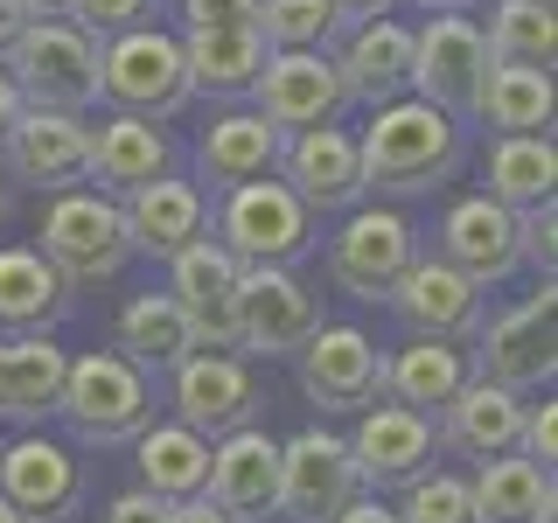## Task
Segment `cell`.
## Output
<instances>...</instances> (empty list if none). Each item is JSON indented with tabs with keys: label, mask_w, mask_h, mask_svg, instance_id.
I'll return each instance as SVG.
<instances>
[{
	"label": "cell",
	"mask_w": 558,
	"mask_h": 523,
	"mask_svg": "<svg viewBox=\"0 0 558 523\" xmlns=\"http://www.w3.org/2000/svg\"><path fill=\"white\" fill-rule=\"evenodd\" d=\"M468 502H475V523H551L558 488L551 467L523 461V453H488L475 461V482H468Z\"/></svg>",
	"instance_id": "obj_28"
},
{
	"label": "cell",
	"mask_w": 558,
	"mask_h": 523,
	"mask_svg": "<svg viewBox=\"0 0 558 523\" xmlns=\"http://www.w3.org/2000/svg\"><path fill=\"white\" fill-rule=\"evenodd\" d=\"M558 293H551V279L531 293L523 307L510 314H496V321H482L475 328V370L482 377H496V384H510V391H551V377H558Z\"/></svg>",
	"instance_id": "obj_7"
},
{
	"label": "cell",
	"mask_w": 558,
	"mask_h": 523,
	"mask_svg": "<svg viewBox=\"0 0 558 523\" xmlns=\"http://www.w3.org/2000/svg\"><path fill=\"white\" fill-rule=\"evenodd\" d=\"M22 105H28V98H22V84H14V77H8V63H0V133L14 126V112H22Z\"/></svg>",
	"instance_id": "obj_49"
},
{
	"label": "cell",
	"mask_w": 558,
	"mask_h": 523,
	"mask_svg": "<svg viewBox=\"0 0 558 523\" xmlns=\"http://www.w3.org/2000/svg\"><path fill=\"white\" fill-rule=\"evenodd\" d=\"M70 314V279L35 244H0V336H49Z\"/></svg>",
	"instance_id": "obj_27"
},
{
	"label": "cell",
	"mask_w": 558,
	"mask_h": 523,
	"mask_svg": "<svg viewBox=\"0 0 558 523\" xmlns=\"http://www.w3.org/2000/svg\"><path fill=\"white\" fill-rule=\"evenodd\" d=\"M551 188H558L551 133H502L496 147H488V188L482 196H496L502 209H531V203H545Z\"/></svg>",
	"instance_id": "obj_35"
},
{
	"label": "cell",
	"mask_w": 558,
	"mask_h": 523,
	"mask_svg": "<svg viewBox=\"0 0 558 523\" xmlns=\"http://www.w3.org/2000/svg\"><path fill=\"white\" fill-rule=\"evenodd\" d=\"M342 92L349 105H391L412 92V28L391 22V14H371V22H349L342 42Z\"/></svg>",
	"instance_id": "obj_24"
},
{
	"label": "cell",
	"mask_w": 558,
	"mask_h": 523,
	"mask_svg": "<svg viewBox=\"0 0 558 523\" xmlns=\"http://www.w3.org/2000/svg\"><path fill=\"white\" fill-rule=\"evenodd\" d=\"M28 8H35V14H63L70 0H28Z\"/></svg>",
	"instance_id": "obj_51"
},
{
	"label": "cell",
	"mask_w": 558,
	"mask_h": 523,
	"mask_svg": "<svg viewBox=\"0 0 558 523\" xmlns=\"http://www.w3.org/2000/svg\"><path fill=\"white\" fill-rule=\"evenodd\" d=\"M28 22H35L28 0H0V57H8V49L22 42V28H28Z\"/></svg>",
	"instance_id": "obj_47"
},
{
	"label": "cell",
	"mask_w": 558,
	"mask_h": 523,
	"mask_svg": "<svg viewBox=\"0 0 558 523\" xmlns=\"http://www.w3.org/2000/svg\"><path fill=\"white\" fill-rule=\"evenodd\" d=\"M322 307L314 293L293 279V266H244L238 279V356H293Z\"/></svg>",
	"instance_id": "obj_16"
},
{
	"label": "cell",
	"mask_w": 558,
	"mask_h": 523,
	"mask_svg": "<svg viewBox=\"0 0 558 523\" xmlns=\"http://www.w3.org/2000/svg\"><path fill=\"white\" fill-rule=\"evenodd\" d=\"M301 356V391L307 405L322 412H363L377 398V370H384V349L349 321H314V336L293 349Z\"/></svg>",
	"instance_id": "obj_17"
},
{
	"label": "cell",
	"mask_w": 558,
	"mask_h": 523,
	"mask_svg": "<svg viewBox=\"0 0 558 523\" xmlns=\"http://www.w3.org/2000/svg\"><path fill=\"white\" fill-rule=\"evenodd\" d=\"M356 461H349V440L328 426H301L287 447H279V482H272V516L287 523H328L356 496Z\"/></svg>",
	"instance_id": "obj_8"
},
{
	"label": "cell",
	"mask_w": 558,
	"mask_h": 523,
	"mask_svg": "<svg viewBox=\"0 0 558 523\" xmlns=\"http://www.w3.org/2000/svg\"><path fill=\"white\" fill-rule=\"evenodd\" d=\"M418 258V231L412 217H398V209H356L349 203V223L336 238H328V279L349 293V301H384L391 293V279L405 272Z\"/></svg>",
	"instance_id": "obj_9"
},
{
	"label": "cell",
	"mask_w": 558,
	"mask_h": 523,
	"mask_svg": "<svg viewBox=\"0 0 558 523\" xmlns=\"http://www.w3.org/2000/svg\"><path fill=\"white\" fill-rule=\"evenodd\" d=\"M133 461H140V488H154L161 502H174V496H196L203 488V475H209V440L196 426H182V418H147V426L133 433Z\"/></svg>",
	"instance_id": "obj_33"
},
{
	"label": "cell",
	"mask_w": 558,
	"mask_h": 523,
	"mask_svg": "<svg viewBox=\"0 0 558 523\" xmlns=\"http://www.w3.org/2000/svg\"><path fill=\"white\" fill-rule=\"evenodd\" d=\"M440 447L468 453V461H488V453H510L517 433H523V391H510V384L468 370V384L447 398L440 412Z\"/></svg>",
	"instance_id": "obj_23"
},
{
	"label": "cell",
	"mask_w": 558,
	"mask_h": 523,
	"mask_svg": "<svg viewBox=\"0 0 558 523\" xmlns=\"http://www.w3.org/2000/svg\"><path fill=\"white\" fill-rule=\"evenodd\" d=\"M279 133L266 112H223L209 119V133L196 139V174L209 188H231V182H258V174L279 168Z\"/></svg>",
	"instance_id": "obj_29"
},
{
	"label": "cell",
	"mask_w": 558,
	"mask_h": 523,
	"mask_svg": "<svg viewBox=\"0 0 558 523\" xmlns=\"http://www.w3.org/2000/svg\"><path fill=\"white\" fill-rule=\"evenodd\" d=\"M168 523H238V516L196 488V496H174V502H168Z\"/></svg>",
	"instance_id": "obj_46"
},
{
	"label": "cell",
	"mask_w": 558,
	"mask_h": 523,
	"mask_svg": "<svg viewBox=\"0 0 558 523\" xmlns=\"http://www.w3.org/2000/svg\"><path fill=\"white\" fill-rule=\"evenodd\" d=\"M112 349H119L126 363H140L147 377H168L174 363L196 349V328H189L182 307H174V293H133V301L119 307Z\"/></svg>",
	"instance_id": "obj_32"
},
{
	"label": "cell",
	"mask_w": 558,
	"mask_h": 523,
	"mask_svg": "<svg viewBox=\"0 0 558 523\" xmlns=\"http://www.w3.org/2000/svg\"><path fill=\"white\" fill-rule=\"evenodd\" d=\"M168 168V139L154 119L140 112H112L105 126H92V161H84V182H98L105 196H126V188L154 182Z\"/></svg>",
	"instance_id": "obj_30"
},
{
	"label": "cell",
	"mask_w": 558,
	"mask_h": 523,
	"mask_svg": "<svg viewBox=\"0 0 558 523\" xmlns=\"http://www.w3.org/2000/svg\"><path fill=\"white\" fill-rule=\"evenodd\" d=\"M168 405H174L182 426H196L203 440H217V433H231L258 412V377L238 349H189L168 370Z\"/></svg>",
	"instance_id": "obj_11"
},
{
	"label": "cell",
	"mask_w": 558,
	"mask_h": 523,
	"mask_svg": "<svg viewBox=\"0 0 558 523\" xmlns=\"http://www.w3.org/2000/svg\"><path fill=\"white\" fill-rule=\"evenodd\" d=\"M517 453H523V461H537V467H551V461H558V405H551V398H545V405H531V398H523Z\"/></svg>",
	"instance_id": "obj_42"
},
{
	"label": "cell",
	"mask_w": 558,
	"mask_h": 523,
	"mask_svg": "<svg viewBox=\"0 0 558 523\" xmlns=\"http://www.w3.org/2000/svg\"><path fill=\"white\" fill-rule=\"evenodd\" d=\"M0 63H8V77L22 84L28 105H63V112L98 105V35H84L70 14H35Z\"/></svg>",
	"instance_id": "obj_6"
},
{
	"label": "cell",
	"mask_w": 558,
	"mask_h": 523,
	"mask_svg": "<svg viewBox=\"0 0 558 523\" xmlns=\"http://www.w3.org/2000/svg\"><path fill=\"white\" fill-rule=\"evenodd\" d=\"M161 412L154 377L126 363L119 349H92V356H70L63 391H57V418L77 433L84 447H126L147 418Z\"/></svg>",
	"instance_id": "obj_2"
},
{
	"label": "cell",
	"mask_w": 558,
	"mask_h": 523,
	"mask_svg": "<svg viewBox=\"0 0 558 523\" xmlns=\"http://www.w3.org/2000/svg\"><path fill=\"white\" fill-rule=\"evenodd\" d=\"M433 252L461 266L475 287H502L517 272V209H502L496 196H461L433 231Z\"/></svg>",
	"instance_id": "obj_21"
},
{
	"label": "cell",
	"mask_w": 558,
	"mask_h": 523,
	"mask_svg": "<svg viewBox=\"0 0 558 523\" xmlns=\"http://www.w3.org/2000/svg\"><path fill=\"white\" fill-rule=\"evenodd\" d=\"M189 28H258V0H182Z\"/></svg>",
	"instance_id": "obj_43"
},
{
	"label": "cell",
	"mask_w": 558,
	"mask_h": 523,
	"mask_svg": "<svg viewBox=\"0 0 558 523\" xmlns=\"http://www.w3.org/2000/svg\"><path fill=\"white\" fill-rule=\"evenodd\" d=\"M63 370H70V356L49 336H8V405H14V426H43V418L57 412Z\"/></svg>",
	"instance_id": "obj_36"
},
{
	"label": "cell",
	"mask_w": 558,
	"mask_h": 523,
	"mask_svg": "<svg viewBox=\"0 0 558 523\" xmlns=\"http://www.w3.org/2000/svg\"><path fill=\"white\" fill-rule=\"evenodd\" d=\"M551 8H558V0H551Z\"/></svg>",
	"instance_id": "obj_54"
},
{
	"label": "cell",
	"mask_w": 558,
	"mask_h": 523,
	"mask_svg": "<svg viewBox=\"0 0 558 523\" xmlns=\"http://www.w3.org/2000/svg\"><path fill=\"white\" fill-rule=\"evenodd\" d=\"M0 161H8V174L28 182V188L84 182V161H92V119L63 112V105H22L14 126L0 133Z\"/></svg>",
	"instance_id": "obj_14"
},
{
	"label": "cell",
	"mask_w": 558,
	"mask_h": 523,
	"mask_svg": "<svg viewBox=\"0 0 558 523\" xmlns=\"http://www.w3.org/2000/svg\"><path fill=\"white\" fill-rule=\"evenodd\" d=\"M35 238H43L35 252H43L70 287H98V279H112L133 258L119 196H105V188H77V182L57 188V203L43 209V231H35Z\"/></svg>",
	"instance_id": "obj_5"
},
{
	"label": "cell",
	"mask_w": 558,
	"mask_h": 523,
	"mask_svg": "<svg viewBox=\"0 0 558 523\" xmlns=\"http://www.w3.org/2000/svg\"><path fill=\"white\" fill-rule=\"evenodd\" d=\"M0 523H28V516H22V510H14V502H8V496H0Z\"/></svg>",
	"instance_id": "obj_52"
},
{
	"label": "cell",
	"mask_w": 558,
	"mask_h": 523,
	"mask_svg": "<svg viewBox=\"0 0 558 523\" xmlns=\"http://www.w3.org/2000/svg\"><path fill=\"white\" fill-rule=\"evenodd\" d=\"M119 217H126L133 252L168 258V252H182L189 238L209 231V196H203L196 182H174V174L161 168L154 182H140V188H126V196H119Z\"/></svg>",
	"instance_id": "obj_25"
},
{
	"label": "cell",
	"mask_w": 558,
	"mask_h": 523,
	"mask_svg": "<svg viewBox=\"0 0 558 523\" xmlns=\"http://www.w3.org/2000/svg\"><path fill=\"white\" fill-rule=\"evenodd\" d=\"M328 8H336V22L349 28V22H371V14H391L398 0H328Z\"/></svg>",
	"instance_id": "obj_48"
},
{
	"label": "cell",
	"mask_w": 558,
	"mask_h": 523,
	"mask_svg": "<svg viewBox=\"0 0 558 523\" xmlns=\"http://www.w3.org/2000/svg\"><path fill=\"white\" fill-rule=\"evenodd\" d=\"M517 266H531L537 279H551V266H558V209H551V196L531 203V209H517Z\"/></svg>",
	"instance_id": "obj_40"
},
{
	"label": "cell",
	"mask_w": 558,
	"mask_h": 523,
	"mask_svg": "<svg viewBox=\"0 0 558 523\" xmlns=\"http://www.w3.org/2000/svg\"><path fill=\"white\" fill-rule=\"evenodd\" d=\"M482 35H488V57H502V63H531V70L558 63V14H551V0H496Z\"/></svg>",
	"instance_id": "obj_37"
},
{
	"label": "cell",
	"mask_w": 558,
	"mask_h": 523,
	"mask_svg": "<svg viewBox=\"0 0 558 523\" xmlns=\"http://www.w3.org/2000/svg\"><path fill=\"white\" fill-rule=\"evenodd\" d=\"M98 98L112 112H140V119H174L189 98V70H182V35L133 22L98 42Z\"/></svg>",
	"instance_id": "obj_4"
},
{
	"label": "cell",
	"mask_w": 558,
	"mask_h": 523,
	"mask_svg": "<svg viewBox=\"0 0 558 523\" xmlns=\"http://www.w3.org/2000/svg\"><path fill=\"white\" fill-rule=\"evenodd\" d=\"M488 70V35L475 14L461 8H433L426 28H412V92L433 98L440 112L468 119V105H475V84Z\"/></svg>",
	"instance_id": "obj_10"
},
{
	"label": "cell",
	"mask_w": 558,
	"mask_h": 523,
	"mask_svg": "<svg viewBox=\"0 0 558 523\" xmlns=\"http://www.w3.org/2000/svg\"><path fill=\"white\" fill-rule=\"evenodd\" d=\"M279 182L301 196L314 217H328V209H349L363 203V161H356V133H342L336 119L328 126H301L279 139Z\"/></svg>",
	"instance_id": "obj_18"
},
{
	"label": "cell",
	"mask_w": 558,
	"mask_h": 523,
	"mask_svg": "<svg viewBox=\"0 0 558 523\" xmlns=\"http://www.w3.org/2000/svg\"><path fill=\"white\" fill-rule=\"evenodd\" d=\"M238 279L244 266L217 238H189L168 252V293L196 328V349H238Z\"/></svg>",
	"instance_id": "obj_15"
},
{
	"label": "cell",
	"mask_w": 558,
	"mask_h": 523,
	"mask_svg": "<svg viewBox=\"0 0 558 523\" xmlns=\"http://www.w3.org/2000/svg\"><path fill=\"white\" fill-rule=\"evenodd\" d=\"M258 35L266 49H328L342 22L328 0H258Z\"/></svg>",
	"instance_id": "obj_38"
},
{
	"label": "cell",
	"mask_w": 558,
	"mask_h": 523,
	"mask_svg": "<svg viewBox=\"0 0 558 523\" xmlns=\"http://www.w3.org/2000/svg\"><path fill=\"white\" fill-rule=\"evenodd\" d=\"M98 523H168V502L154 488H126V496H112L98 510Z\"/></svg>",
	"instance_id": "obj_44"
},
{
	"label": "cell",
	"mask_w": 558,
	"mask_h": 523,
	"mask_svg": "<svg viewBox=\"0 0 558 523\" xmlns=\"http://www.w3.org/2000/svg\"><path fill=\"white\" fill-rule=\"evenodd\" d=\"M272 482H279V440L266 426H231L217 433V447H209V475H203V496L223 502L238 523L252 516H272Z\"/></svg>",
	"instance_id": "obj_22"
},
{
	"label": "cell",
	"mask_w": 558,
	"mask_h": 523,
	"mask_svg": "<svg viewBox=\"0 0 558 523\" xmlns=\"http://www.w3.org/2000/svg\"><path fill=\"white\" fill-rule=\"evenodd\" d=\"M468 370H475V363H468V349L453 342V336H412V342H398L391 356H384L377 391L433 418V412H440L447 398L468 384Z\"/></svg>",
	"instance_id": "obj_26"
},
{
	"label": "cell",
	"mask_w": 558,
	"mask_h": 523,
	"mask_svg": "<svg viewBox=\"0 0 558 523\" xmlns=\"http://www.w3.org/2000/svg\"><path fill=\"white\" fill-rule=\"evenodd\" d=\"M418 8H475V0H418Z\"/></svg>",
	"instance_id": "obj_53"
},
{
	"label": "cell",
	"mask_w": 558,
	"mask_h": 523,
	"mask_svg": "<svg viewBox=\"0 0 558 523\" xmlns=\"http://www.w3.org/2000/svg\"><path fill=\"white\" fill-rule=\"evenodd\" d=\"M8 196H14V174H8V161H0V223H8Z\"/></svg>",
	"instance_id": "obj_50"
},
{
	"label": "cell",
	"mask_w": 558,
	"mask_h": 523,
	"mask_svg": "<svg viewBox=\"0 0 558 523\" xmlns=\"http://www.w3.org/2000/svg\"><path fill=\"white\" fill-rule=\"evenodd\" d=\"M70 22H77L84 35H98V42H105V35H119V28H133V22H147V14H154V0H70Z\"/></svg>",
	"instance_id": "obj_41"
},
{
	"label": "cell",
	"mask_w": 558,
	"mask_h": 523,
	"mask_svg": "<svg viewBox=\"0 0 558 523\" xmlns=\"http://www.w3.org/2000/svg\"><path fill=\"white\" fill-rule=\"evenodd\" d=\"M0 496L28 523H63L84 502V461L49 433H22L0 447Z\"/></svg>",
	"instance_id": "obj_19"
},
{
	"label": "cell",
	"mask_w": 558,
	"mask_h": 523,
	"mask_svg": "<svg viewBox=\"0 0 558 523\" xmlns=\"http://www.w3.org/2000/svg\"><path fill=\"white\" fill-rule=\"evenodd\" d=\"M398 523H475V502H468L461 475H418L405 482V502H398Z\"/></svg>",
	"instance_id": "obj_39"
},
{
	"label": "cell",
	"mask_w": 558,
	"mask_h": 523,
	"mask_svg": "<svg viewBox=\"0 0 558 523\" xmlns=\"http://www.w3.org/2000/svg\"><path fill=\"white\" fill-rule=\"evenodd\" d=\"M384 301H391V314L412 328V336H453V342H468L482 328V287L461 266H447L440 252L412 258V266L391 279Z\"/></svg>",
	"instance_id": "obj_20"
},
{
	"label": "cell",
	"mask_w": 558,
	"mask_h": 523,
	"mask_svg": "<svg viewBox=\"0 0 558 523\" xmlns=\"http://www.w3.org/2000/svg\"><path fill=\"white\" fill-rule=\"evenodd\" d=\"M461 119L440 112L433 98H391V105H371V126L356 139V161H363V188L377 196H426L440 188L453 168H461Z\"/></svg>",
	"instance_id": "obj_1"
},
{
	"label": "cell",
	"mask_w": 558,
	"mask_h": 523,
	"mask_svg": "<svg viewBox=\"0 0 558 523\" xmlns=\"http://www.w3.org/2000/svg\"><path fill=\"white\" fill-rule=\"evenodd\" d=\"M209 223H217V244L238 258V266H293V258L314 252V209L293 196L279 174L217 188Z\"/></svg>",
	"instance_id": "obj_3"
},
{
	"label": "cell",
	"mask_w": 558,
	"mask_h": 523,
	"mask_svg": "<svg viewBox=\"0 0 558 523\" xmlns=\"http://www.w3.org/2000/svg\"><path fill=\"white\" fill-rule=\"evenodd\" d=\"M328 523H398V510L377 496V488H356V496H349V502H342V510L328 516Z\"/></svg>",
	"instance_id": "obj_45"
},
{
	"label": "cell",
	"mask_w": 558,
	"mask_h": 523,
	"mask_svg": "<svg viewBox=\"0 0 558 523\" xmlns=\"http://www.w3.org/2000/svg\"><path fill=\"white\" fill-rule=\"evenodd\" d=\"M252 112H266L279 133H301V126H328V119H342V70L328 49H266V63H258L252 77Z\"/></svg>",
	"instance_id": "obj_12"
},
{
	"label": "cell",
	"mask_w": 558,
	"mask_h": 523,
	"mask_svg": "<svg viewBox=\"0 0 558 523\" xmlns=\"http://www.w3.org/2000/svg\"><path fill=\"white\" fill-rule=\"evenodd\" d=\"M440 453V426L426 412L398 405V398H371L356 412V433H349V461H356V482L363 488H405L418 467H433Z\"/></svg>",
	"instance_id": "obj_13"
},
{
	"label": "cell",
	"mask_w": 558,
	"mask_h": 523,
	"mask_svg": "<svg viewBox=\"0 0 558 523\" xmlns=\"http://www.w3.org/2000/svg\"><path fill=\"white\" fill-rule=\"evenodd\" d=\"M551 105H558L551 98V70L488 57L468 119H482V126H496V133H551Z\"/></svg>",
	"instance_id": "obj_31"
},
{
	"label": "cell",
	"mask_w": 558,
	"mask_h": 523,
	"mask_svg": "<svg viewBox=\"0 0 558 523\" xmlns=\"http://www.w3.org/2000/svg\"><path fill=\"white\" fill-rule=\"evenodd\" d=\"M258 63H266V35H258V28H189L182 35L189 92L238 98V92H252Z\"/></svg>",
	"instance_id": "obj_34"
}]
</instances>
